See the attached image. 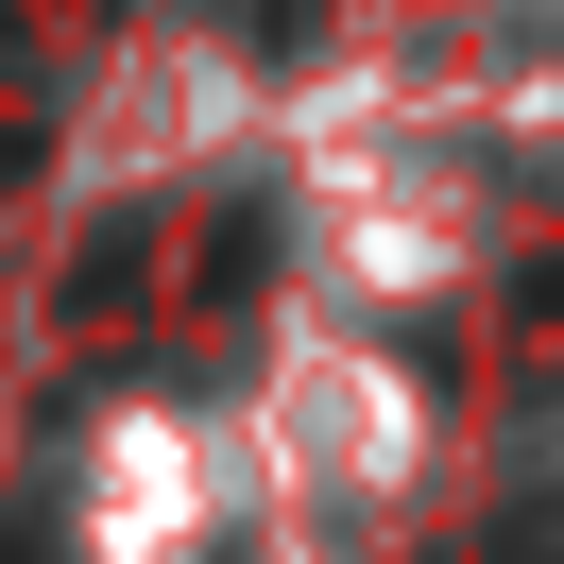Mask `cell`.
Masks as SVG:
<instances>
[{"mask_svg":"<svg viewBox=\"0 0 564 564\" xmlns=\"http://www.w3.org/2000/svg\"><path fill=\"white\" fill-rule=\"evenodd\" d=\"M513 325H547V343H564V257H530V274H513Z\"/></svg>","mask_w":564,"mask_h":564,"instance_id":"277c9868","label":"cell"},{"mask_svg":"<svg viewBox=\"0 0 564 564\" xmlns=\"http://www.w3.org/2000/svg\"><path fill=\"white\" fill-rule=\"evenodd\" d=\"M496 564H564V496H530V513L496 530Z\"/></svg>","mask_w":564,"mask_h":564,"instance_id":"3957f363","label":"cell"},{"mask_svg":"<svg viewBox=\"0 0 564 564\" xmlns=\"http://www.w3.org/2000/svg\"><path fill=\"white\" fill-rule=\"evenodd\" d=\"M35 154H52V104H35V86H0V188L35 172Z\"/></svg>","mask_w":564,"mask_h":564,"instance_id":"7a4b0ae2","label":"cell"},{"mask_svg":"<svg viewBox=\"0 0 564 564\" xmlns=\"http://www.w3.org/2000/svg\"><path fill=\"white\" fill-rule=\"evenodd\" d=\"M257 274H274V206H223L206 223V308H257Z\"/></svg>","mask_w":564,"mask_h":564,"instance_id":"6da1fadb","label":"cell"}]
</instances>
